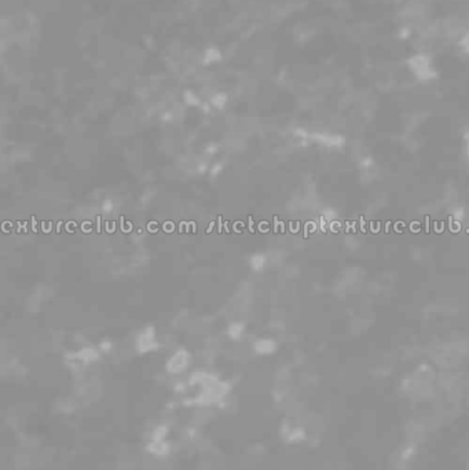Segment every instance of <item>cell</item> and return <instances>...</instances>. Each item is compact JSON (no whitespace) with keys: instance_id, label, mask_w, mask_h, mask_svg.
<instances>
[]
</instances>
